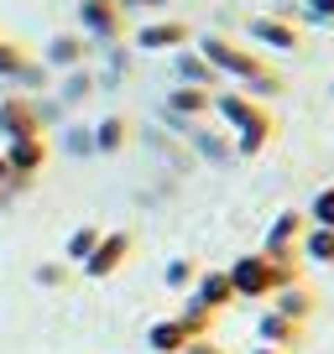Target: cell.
Listing matches in <instances>:
<instances>
[{"mask_svg":"<svg viewBox=\"0 0 334 354\" xmlns=\"http://www.w3.org/2000/svg\"><path fill=\"white\" fill-rule=\"evenodd\" d=\"M245 37L256 47H272V53H298V26L292 21H282V16H251L245 21Z\"/></svg>","mask_w":334,"mask_h":354,"instance_id":"7","label":"cell"},{"mask_svg":"<svg viewBox=\"0 0 334 354\" xmlns=\"http://www.w3.org/2000/svg\"><path fill=\"white\" fill-rule=\"evenodd\" d=\"M121 6H125V0H121ZM136 6H162V0H136Z\"/></svg>","mask_w":334,"mask_h":354,"instance_id":"34","label":"cell"},{"mask_svg":"<svg viewBox=\"0 0 334 354\" xmlns=\"http://www.w3.org/2000/svg\"><path fill=\"white\" fill-rule=\"evenodd\" d=\"M251 354H288V349H272V344H256Z\"/></svg>","mask_w":334,"mask_h":354,"instance_id":"32","label":"cell"},{"mask_svg":"<svg viewBox=\"0 0 334 354\" xmlns=\"http://www.w3.org/2000/svg\"><path fill=\"white\" fill-rule=\"evenodd\" d=\"M0 136H6V141H21V136H42L37 104L26 100V94H0Z\"/></svg>","mask_w":334,"mask_h":354,"instance_id":"6","label":"cell"},{"mask_svg":"<svg viewBox=\"0 0 334 354\" xmlns=\"http://www.w3.org/2000/svg\"><path fill=\"white\" fill-rule=\"evenodd\" d=\"M6 177H11V167H6V156H0V188H6ZM0 203H6V198H0Z\"/></svg>","mask_w":334,"mask_h":354,"instance_id":"33","label":"cell"},{"mask_svg":"<svg viewBox=\"0 0 334 354\" xmlns=\"http://www.w3.org/2000/svg\"><path fill=\"white\" fill-rule=\"evenodd\" d=\"M84 57H89V42L84 37H53L47 42V68H84Z\"/></svg>","mask_w":334,"mask_h":354,"instance_id":"20","label":"cell"},{"mask_svg":"<svg viewBox=\"0 0 334 354\" xmlns=\"http://www.w3.org/2000/svg\"><path fill=\"white\" fill-rule=\"evenodd\" d=\"M193 297L204 302L209 313H225L235 302V287H230V271H199V281H193Z\"/></svg>","mask_w":334,"mask_h":354,"instance_id":"11","label":"cell"},{"mask_svg":"<svg viewBox=\"0 0 334 354\" xmlns=\"http://www.w3.org/2000/svg\"><path fill=\"white\" fill-rule=\"evenodd\" d=\"M298 261H313V266H334V230H319L308 224L298 240Z\"/></svg>","mask_w":334,"mask_h":354,"instance_id":"19","label":"cell"},{"mask_svg":"<svg viewBox=\"0 0 334 354\" xmlns=\"http://www.w3.org/2000/svg\"><path fill=\"white\" fill-rule=\"evenodd\" d=\"M178 323H183V333H188V339H209V328H214V313L204 308L199 297H183V313H178Z\"/></svg>","mask_w":334,"mask_h":354,"instance_id":"21","label":"cell"},{"mask_svg":"<svg viewBox=\"0 0 334 354\" xmlns=\"http://www.w3.org/2000/svg\"><path fill=\"white\" fill-rule=\"evenodd\" d=\"M256 339L261 344H272V349H292V344L303 339V323H292V318H282V313H261L256 318Z\"/></svg>","mask_w":334,"mask_h":354,"instance_id":"13","label":"cell"},{"mask_svg":"<svg viewBox=\"0 0 334 354\" xmlns=\"http://www.w3.org/2000/svg\"><path fill=\"white\" fill-rule=\"evenodd\" d=\"M308 224H319V230H334V188H319V193H313Z\"/></svg>","mask_w":334,"mask_h":354,"instance_id":"25","label":"cell"},{"mask_svg":"<svg viewBox=\"0 0 334 354\" xmlns=\"http://www.w3.org/2000/svg\"><path fill=\"white\" fill-rule=\"evenodd\" d=\"M199 53H204V63H209L220 78H240V84H256L261 73H272V68L261 63L251 47H235L230 37H214V32H209V37H199Z\"/></svg>","mask_w":334,"mask_h":354,"instance_id":"2","label":"cell"},{"mask_svg":"<svg viewBox=\"0 0 334 354\" xmlns=\"http://www.w3.org/2000/svg\"><path fill=\"white\" fill-rule=\"evenodd\" d=\"M6 167H11V172H21V177H37L47 167V141L42 136H21V141H6Z\"/></svg>","mask_w":334,"mask_h":354,"instance_id":"8","label":"cell"},{"mask_svg":"<svg viewBox=\"0 0 334 354\" xmlns=\"http://www.w3.org/2000/svg\"><path fill=\"white\" fill-rule=\"evenodd\" d=\"M37 287H63V266L42 261V266H37Z\"/></svg>","mask_w":334,"mask_h":354,"instance_id":"29","label":"cell"},{"mask_svg":"<svg viewBox=\"0 0 334 354\" xmlns=\"http://www.w3.org/2000/svg\"><path fill=\"white\" fill-rule=\"evenodd\" d=\"M100 234H105V230H94V224H78V230L68 234L63 255H68V261H78V266H84V261L94 255V245H100Z\"/></svg>","mask_w":334,"mask_h":354,"instance_id":"24","label":"cell"},{"mask_svg":"<svg viewBox=\"0 0 334 354\" xmlns=\"http://www.w3.org/2000/svg\"><path fill=\"white\" fill-rule=\"evenodd\" d=\"M303 16L319 26H334V0H303Z\"/></svg>","mask_w":334,"mask_h":354,"instance_id":"28","label":"cell"},{"mask_svg":"<svg viewBox=\"0 0 334 354\" xmlns=\"http://www.w3.org/2000/svg\"><path fill=\"white\" fill-rule=\"evenodd\" d=\"M131 234L125 230H110V234H100V245H94V255L84 261V277H94V281H105V277H115L125 266V255H131Z\"/></svg>","mask_w":334,"mask_h":354,"instance_id":"5","label":"cell"},{"mask_svg":"<svg viewBox=\"0 0 334 354\" xmlns=\"http://www.w3.org/2000/svg\"><path fill=\"white\" fill-rule=\"evenodd\" d=\"M26 68H32V57H26L21 42H11V37H0V78H11V84H21Z\"/></svg>","mask_w":334,"mask_h":354,"instance_id":"22","label":"cell"},{"mask_svg":"<svg viewBox=\"0 0 334 354\" xmlns=\"http://www.w3.org/2000/svg\"><path fill=\"white\" fill-rule=\"evenodd\" d=\"M303 230H308V214L282 209L277 219H272L267 240H261V255H267V261H277V266H298V240H303Z\"/></svg>","mask_w":334,"mask_h":354,"instance_id":"3","label":"cell"},{"mask_svg":"<svg viewBox=\"0 0 334 354\" xmlns=\"http://www.w3.org/2000/svg\"><path fill=\"white\" fill-rule=\"evenodd\" d=\"M292 281H298V266H277V261H267L261 250L230 261V287H235V297L261 302V297H272V292L292 287Z\"/></svg>","mask_w":334,"mask_h":354,"instance_id":"1","label":"cell"},{"mask_svg":"<svg viewBox=\"0 0 334 354\" xmlns=\"http://www.w3.org/2000/svg\"><path fill=\"white\" fill-rule=\"evenodd\" d=\"M329 94H334V88H329Z\"/></svg>","mask_w":334,"mask_h":354,"instance_id":"35","label":"cell"},{"mask_svg":"<svg viewBox=\"0 0 334 354\" xmlns=\"http://www.w3.org/2000/svg\"><path fill=\"white\" fill-rule=\"evenodd\" d=\"M173 68H178V78H183V84H193V88H214V84H220V73L204 63L199 47H178V63H173Z\"/></svg>","mask_w":334,"mask_h":354,"instance_id":"16","label":"cell"},{"mask_svg":"<svg viewBox=\"0 0 334 354\" xmlns=\"http://www.w3.org/2000/svg\"><path fill=\"white\" fill-rule=\"evenodd\" d=\"M209 110H214V88L183 84V88L167 94V115H173V120H193V115H209Z\"/></svg>","mask_w":334,"mask_h":354,"instance_id":"12","label":"cell"},{"mask_svg":"<svg viewBox=\"0 0 334 354\" xmlns=\"http://www.w3.org/2000/svg\"><path fill=\"white\" fill-rule=\"evenodd\" d=\"M313 292L303 287V281H292V287H282V292H272V313H282V318H292V323H308L313 318Z\"/></svg>","mask_w":334,"mask_h":354,"instance_id":"14","label":"cell"},{"mask_svg":"<svg viewBox=\"0 0 334 354\" xmlns=\"http://www.w3.org/2000/svg\"><path fill=\"white\" fill-rule=\"evenodd\" d=\"M214 110L225 115L230 131H245L251 120H261V104L251 100V94H240V88H220V94H214Z\"/></svg>","mask_w":334,"mask_h":354,"instance_id":"10","label":"cell"},{"mask_svg":"<svg viewBox=\"0 0 334 354\" xmlns=\"http://www.w3.org/2000/svg\"><path fill=\"white\" fill-rule=\"evenodd\" d=\"M199 146H204V156H214V162H225V156H230V146L214 141V136H199Z\"/></svg>","mask_w":334,"mask_h":354,"instance_id":"30","label":"cell"},{"mask_svg":"<svg viewBox=\"0 0 334 354\" xmlns=\"http://www.w3.org/2000/svg\"><path fill=\"white\" fill-rule=\"evenodd\" d=\"M78 21L94 42H121L125 37V6L121 0H78Z\"/></svg>","mask_w":334,"mask_h":354,"instance_id":"4","label":"cell"},{"mask_svg":"<svg viewBox=\"0 0 334 354\" xmlns=\"http://www.w3.org/2000/svg\"><path fill=\"white\" fill-rule=\"evenodd\" d=\"M136 47L141 53H173V47H188V26L183 21H146L136 32Z\"/></svg>","mask_w":334,"mask_h":354,"instance_id":"9","label":"cell"},{"mask_svg":"<svg viewBox=\"0 0 334 354\" xmlns=\"http://www.w3.org/2000/svg\"><path fill=\"white\" fill-rule=\"evenodd\" d=\"M89 88H94V78L84 73V68H73V73L63 78V100H68V104H78L84 94H89Z\"/></svg>","mask_w":334,"mask_h":354,"instance_id":"27","label":"cell"},{"mask_svg":"<svg viewBox=\"0 0 334 354\" xmlns=\"http://www.w3.org/2000/svg\"><path fill=\"white\" fill-rule=\"evenodd\" d=\"M162 281H167L173 292H193V281H199L193 255H173V261H167V271H162Z\"/></svg>","mask_w":334,"mask_h":354,"instance_id":"23","label":"cell"},{"mask_svg":"<svg viewBox=\"0 0 334 354\" xmlns=\"http://www.w3.org/2000/svg\"><path fill=\"white\" fill-rule=\"evenodd\" d=\"M63 151L68 156H94V136L84 125H73V131H63Z\"/></svg>","mask_w":334,"mask_h":354,"instance_id":"26","label":"cell"},{"mask_svg":"<svg viewBox=\"0 0 334 354\" xmlns=\"http://www.w3.org/2000/svg\"><path fill=\"white\" fill-rule=\"evenodd\" d=\"M89 136H94V156H115L125 141H131V125H125V115H105Z\"/></svg>","mask_w":334,"mask_h":354,"instance_id":"18","label":"cell"},{"mask_svg":"<svg viewBox=\"0 0 334 354\" xmlns=\"http://www.w3.org/2000/svg\"><path fill=\"white\" fill-rule=\"evenodd\" d=\"M183 354H225V349L214 339H188V349H183Z\"/></svg>","mask_w":334,"mask_h":354,"instance_id":"31","label":"cell"},{"mask_svg":"<svg viewBox=\"0 0 334 354\" xmlns=\"http://www.w3.org/2000/svg\"><path fill=\"white\" fill-rule=\"evenodd\" d=\"M272 141H277V120H272V110H261V120H251L245 131H235V151H240V156L267 151Z\"/></svg>","mask_w":334,"mask_h":354,"instance_id":"15","label":"cell"},{"mask_svg":"<svg viewBox=\"0 0 334 354\" xmlns=\"http://www.w3.org/2000/svg\"><path fill=\"white\" fill-rule=\"evenodd\" d=\"M146 349H152V354H183V349H188V333H183V323H178V318L152 323V328H146Z\"/></svg>","mask_w":334,"mask_h":354,"instance_id":"17","label":"cell"}]
</instances>
